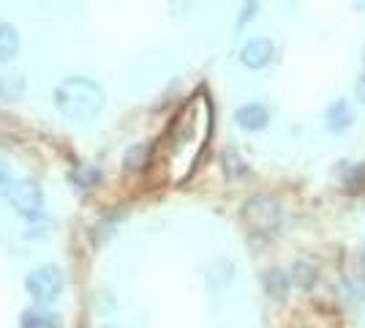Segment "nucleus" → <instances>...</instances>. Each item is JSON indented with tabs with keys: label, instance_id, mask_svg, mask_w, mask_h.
<instances>
[{
	"label": "nucleus",
	"instance_id": "obj_1",
	"mask_svg": "<svg viewBox=\"0 0 365 328\" xmlns=\"http://www.w3.org/2000/svg\"><path fill=\"white\" fill-rule=\"evenodd\" d=\"M55 107L66 121H76V124H88L93 121L104 104H107V94L101 88V82H96L91 77H66L58 82L55 88Z\"/></svg>",
	"mask_w": 365,
	"mask_h": 328
},
{
	"label": "nucleus",
	"instance_id": "obj_2",
	"mask_svg": "<svg viewBox=\"0 0 365 328\" xmlns=\"http://www.w3.org/2000/svg\"><path fill=\"white\" fill-rule=\"evenodd\" d=\"M66 290V277L58 266L44 263L25 274V293L38 304V307H52Z\"/></svg>",
	"mask_w": 365,
	"mask_h": 328
},
{
	"label": "nucleus",
	"instance_id": "obj_3",
	"mask_svg": "<svg viewBox=\"0 0 365 328\" xmlns=\"http://www.w3.org/2000/svg\"><path fill=\"white\" fill-rule=\"evenodd\" d=\"M9 200L14 205V211L28 222L44 217V189L31 178H16L14 189L9 194Z\"/></svg>",
	"mask_w": 365,
	"mask_h": 328
},
{
	"label": "nucleus",
	"instance_id": "obj_4",
	"mask_svg": "<svg viewBox=\"0 0 365 328\" xmlns=\"http://www.w3.org/2000/svg\"><path fill=\"white\" fill-rule=\"evenodd\" d=\"M243 217L248 222V227L254 230V233H264L270 235L278 230V224H281V208L275 200L270 197H251V200H245L243 205Z\"/></svg>",
	"mask_w": 365,
	"mask_h": 328
},
{
	"label": "nucleus",
	"instance_id": "obj_5",
	"mask_svg": "<svg viewBox=\"0 0 365 328\" xmlns=\"http://www.w3.org/2000/svg\"><path fill=\"white\" fill-rule=\"evenodd\" d=\"M273 55H275L273 41H267V39H251L240 49V63H243L245 69H264L267 63L273 61Z\"/></svg>",
	"mask_w": 365,
	"mask_h": 328
},
{
	"label": "nucleus",
	"instance_id": "obj_6",
	"mask_svg": "<svg viewBox=\"0 0 365 328\" xmlns=\"http://www.w3.org/2000/svg\"><path fill=\"white\" fill-rule=\"evenodd\" d=\"M19 328H63V317L49 307H28L19 312Z\"/></svg>",
	"mask_w": 365,
	"mask_h": 328
},
{
	"label": "nucleus",
	"instance_id": "obj_7",
	"mask_svg": "<svg viewBox=\"0 0 365 328\" xmlns=\"http://www.w3.org/2000/svg\"><path fill=\"white\" fill-rule=\"evenodd\" d=\"M28 91V79L19 69H0V101H19Z\"/></svg>",
	"mask_w": 365,
	"mask_h": 328
},
{
	"label": "nucleus",
	"instance_id": "obj_8",
	"mask_svg": "<svg viewBox=\"0 0 365 328\" xmlns=\"http://www.w3.org/2000/svg\"><path fill=\"white\" fill-rule=\"evenodd\" d=\"M235 124L240 126L243 131H262L264 126L270 124V112L264 104H243L235 112Z\"/></svg>",
	"mask_w": 365,
	"mask_h": 328
},
{
	"label": "nucleus",
	"instance_id": "obj_9",
	"mask_svg": "<svg viewBox=\"0 0 365 328\" xmlns=\"http://www.w3.org/2000/svg\"><path fill=\"white\" fill-rule=\"evenodd\" d=\"M351 124H354V109H351V104L346 99H338V101H333V104L327 107V115H324L327 131L341 134V131H346Z\"/></svg>",
	"mask_w": 365,
	"mask_h": 328
},
{
	"label": "nucleus",
	"instance_id": "obj_10",
	"mask_svg": "<svg viewBox=\"0 0 365 328\" xmlns=\"http://www.w3.org/2000/svg\"><path fill=\"white\" fill-rule=\"evenodd\" d=\"M19 31H16L11 22H0V63H9L14 61L19 55Z\"/></svg>",
	"mask_w": 365,
	"mask_h": 328
},
{
	"label": "nucleus",
	"instance_id": "obj_11",
	"mask_svg": "<svg viewBox=\"0 0 365 328\" xmlns=\"http://www.w3.org/2000/svg\"><path fill=\"white\" fill-rule=\"evenodd\" d=\"M264 287H267V296L284 298L287 290H289V279H287V274H281V271H267V274H264Z\"/></svg>",
	"mask_w": 365,
	"mask_h": 328
},
{
	"label": "nucleus",
	"instance_id": "obj_12",
	"mask_svg": "<svg viewBox=\"0 0 365 328\" xmlns=\"http://www.w3.org/2000/svg\"><path fill=\"white\" fill-rule=\"evenodd\" d=\"M335 175H341L351 189H357L360 184H365V164H351V161H341V167H335Z\"/></svg>",
	"mask_w": 365,
	"mask_h": 328
},
{
	"label": "nucleus",
	"instance_id": "obj_13",
	"mask_svg": "<svg viewBox=\"0 0 365 328\" xmlns=\"http://www.w3.org/2000/svg\"><path fill=\"white\" fill-rule=\"evenodd\" d=\"M148 154H150V148L148 145H131L128 151H125V159H123V164H125V170H142L145 164H148Z\"/></svg>",
	"mask_w": 365,
	"mask_h": 328
},
{
	"label": "nucleus",
	"instance_id": "obj_14",
	"mask_svg": "<svg viewBox=\"0 0 365 328\" xmlns=\"http://www.w3.org/2000/svg\"><path fill=\"white\" fill-rule=\"evenodd\" d=\"M314 279H317V274H314V266H308L305 260H297V263L292 266V282H294L297 287L308 290V287L314 284Z\"/></svg>",
	"mask_w": 365,
	"mask_h": 328
},
{
	"label": "nucleus",
	"instance_id": "obj_15",
	"mask_svg": "<svg viewBox=\"0 0 365 328\" xmlns=\"http://www.w3.org/2000/svg\"><path fill=\"white\" fill-rule=\"evenodd\" d=\"M224 170H227V175H232V178H240V175L248 172V167H245L243 159L237 156L235 151H227V154H224Z\"/></svg>",
	"mask_w": 365,
	"mask_h": 328
},
{
	"label": "nucleus",
	"instance_id": "obj_16",
	"mask_svg": "<svg viewBox=\"0 0 365 328\" xmlns=\"http://www.w3.org/2000/svg\"><path fill=\"white\" fill-rule=\"evenodd\" d=\"M14 184H16L14 170L0 159V197H9V194H11V189H14Z\"/></svg>",
	"mask_w": 365,
	"mask_h": 328
},
{
	"label": "nucleus",
	"instance_id": "obj_17",
	"mask_svg": "<svg viewBox=\"0 0 365 328\" xmlns=\"http://www.w3.org/2000/svg\"><path fill=\"white\" fill-rule=\"evenodd\" d=\"M254 14H257V0H248V3L243 6V14H240V19H237V25L243 28L245 22H248V19H251Z\"/></svg>",
	"mask_w": 365,
	"mask_h": 328
},
{
	"label": "nucleus",
	"instance_id": "obj_18",
	"mask_svg": "<svg viewBox=\"0 0 365 328\" xmlns=\"http://www.w3.org/2000/svg\"><path fill=\"white\" fill-rule=\"evenodd\" d=\"M357 101L365 107V71L360 74V79H357Z\"/></svg>",
	"mask_w": 365,
	"mask_h": 328
},
{
	"label": "nucleus",
	"instance_id": "obj_19",
	"mask_svg": "<svg viewBox=\"0 0 365 328\" xmlns=\"http://www.w3.org/2000/svg\"><path fill=\"white\" fill-rule=\"evenodd\" d=\"M360 274H363V279H365V249L360 252Z\"/></svg>",
	"mask_w": 365,
	"mask_h": 328
},
{
	"label": "nucleus",
	"instance_id": "obj_20",
	"mask_svg": "<svg viewBox=\"0 0 365 328\" xmlns=\"http://www.w3.org/2000/svg\"><path fill=\"white\" fill-rule=\"evenodd\" d=\"M101 328H118V326H101Z\"/></svg>",
	"mask_w": 365,
	"mask_h": 328
}]
</instances>
